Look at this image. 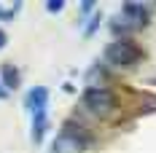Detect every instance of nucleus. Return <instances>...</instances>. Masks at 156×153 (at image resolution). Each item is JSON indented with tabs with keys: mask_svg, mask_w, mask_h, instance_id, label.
<instances>
[{
	"mask_svg": "<svg viewBox=\"0 0 156 153\" xmlns=\"http://www.w3.org/2000/svg\"><path fill=\"white\" fill-rule=\"evenodd\" d=\"M137 59H140V48L135 46L129 38H116L105 48V62L110 67H132Z\"/></svg>",
	"mask_w": 156,
	"mask_h": 153,
	"instance_id": "1",
	"label": "nucleus"
},
{
	"mask_svg": "<svg viewBox=\"0 0 156 153\" xmlns=\"http://www.w3.org/2000/svg\"><path fill=\"white\" fill-rule=\"evenodd\" d=\"M83 107L92 110L94 116H108L116 107V94L105 89V86H97V89H86L83 92Z\"/></svg>",
	"mask_w": 156,
	"mask_h": 153,
	"instance_id": "2",
	"label": "nucleus"
},
{
	"mask_svg": "<svg viewBox=\"0 0 156 153\" xmlns=\"http://www.w3.org/2000/svg\"><path fill=\"white\" fill-rule=\"evenodd\" d=\"M83 148H86V137H83V134H76V132H70V129L65 126L62 132L57 134V140H54L51 153H81Z\"/></svg>",
	"mask_w": 156,
	"mask_h": 153,
	"instance_id": "3",
	"label": "nucleus"
},
{
	"mask_svg": "<svg viewBox=\"0 0 156 153\" xmlns=\"http://www.w3.org/2000/svg\"><path fill=\"white\" fill-rule=\"evenodd\" d=\"M46 105H48V92L43 86H35V89L27 92V107L32 110V116L41 113V110H46Z\"/></svg>",
	"mask_w": 156,
	"mask_h": 153,
	"instance_id": "4",
	"label": "nucleus"
},
{
	"mask_svg": "<svg viewBox=\"0 0 156 153\" xmlns=\"http://www.w3.org/2000/svg\"><path fill=\"white\" fill-rule=\"evenodd\" d=\"M121 14H124L129 22H132V27H143V24H148V8H145V5H137V3H126Z\"/></svg>",
	"mask_w": 156,
	"mask_h": 153,
	"instance_id": "5",
	"label": "nucleus"
},
{
	"mask_svg": "<svg viewBox=\"0 0 156 153\" xmlns=\"http://www.w3.org/2000/svg\"><path fill=\"white\" fill-rule=\"evenodd\" d=\"M43 132H46V110H41V113L32 116V142H41Z\"/></svg>",
	"mask_w": 156,
	"mask_h": 153,
	"instance_id": "6",
	"label": "nucleus"
},
{
	"mask_svg": "<svg viewBox=\"0 0 156 153\" xmlns=\"http://www.w3.org/2000/svg\"><path fill=\"white\" fill-rule=\"evenodd\" d=\"M3 86H5V92L19 86V70L14 64H3Z\"/></svg>",
	"mask_w": 156,
	"mask_h": 153,
	"instance_id": "7",
	"label": "nucleus"
},
{
	"mask_svg": "<svg viewBox=\"0 0 156 153\" xmlns=\"http://www.w3.org/2000/svg\"><path fill=\"white\" fill-rule=\"evenodd\" d=\"M62 5H65L62 0H51V3H46V8L51 11V14H54V11H62Z\"/></svg>",
	"mask_w": 156,
	"mask_h": 153,
	"instance_id": "8",
	"label": "nucleus"
},
{
	"mask_svg": "<svg viewBox=\"0 0 156 153\" xmlns=\"http://www.w3.org/2000/svg\"><path fill=\"white\" fill-rule=\"evenodd\" d=\"M11 16H14V11H5V8L0 5V19H11Z\"/></svg>",
	"mask_w": 156,
	"mask_h": 153,
	"instance_id": "9",
	"label": "nucleus"
},
{
	"mask_svg": "<svg viewBox=\"0 0 156 153\" xmlns=\"http://www.w3.org/2000/svg\"><path fill=\"white\" fill-rule=\"evenodd\" d=\"M5 43H8V35H5V32H3V30H0V48H3V46H5Z\"/></svg>",
	"mask_w": 156,
	"mask_h": 153,
	"instance_id": "10",
	"label": "nucleus"
},
{
	"mask_svg": "<svg viewBox=\"0 0 156 153\" xmlns=\"http://www.w3.org/2000/svg\"><path fill=\"white\" fill-rule=\"evenodd\" d=\"M5 94H8V92H5V89H3V86H0V99H3V97H5Z\"/></svg>",
	"mask_w": 156,
	"mask_h": 153,
	"instance_id": "11",
	"label": "nucleus"
}]
</instances>
